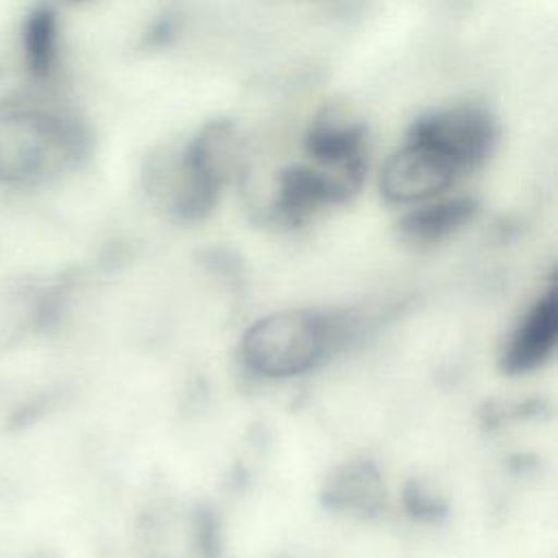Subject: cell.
<instances>
[{"mask_svg": "<svg viewBox=\"0 0 558 558\" xmlns=\"http://www.w3.org/2000/svg\"><path fill=\"white\" fill-rule=\"evenodd\" d=\"M473 211L475 205L471 198H432L418 203V207L401 220V233L414 244H434L464 227Z\"/></svg>", "mask_w": 558, "mask_h": 558, "instance_id": "obj_6", "label": "cell"}, {"mask_svg": "<svg viewBox=\"0 0 558 558\" xmlns=\"http://www.w3.org/2000/svg\"><path fill=\"white\" fill-rule=\"evenodd\" d=\"M342 338L340 320L316 312H279L242 338L246 366L264 377H292L316 366Z\"/></svg>", "mask_w": 558, "mask_h": 558, "instance_id": "obj_1", "label": "cell"}, {"mask_svg": "<svg viewBox=\"0 0 558 558\" xmlns=\"http://www.w3.org/2000/svg\"><path fill=\"white\" fill-rule=\"evenodd\" d=\"M558 340V299L549 290L521 318L510 336L504 353V368L508 373H527L541 366L554 351Z\"/></svg>", "mask_w": 558, "mask_h": 558, "instance_id": "obj_5", "label": "cell"}, {"mask_svg": "<svg viewBox=\"0 0 558 558\" xmlns=\"http://www.w3.org/2000/svg\"><path fill=\"white\" fill-rule=\"evenodd\" d=\"M78 131L50 113L0 116V183H39L68 168L81 153Z\"/></svg>", "mask_w": 558, "mask_h": 558, "instance_id": "obj_2", "label": "cell"}, {"mask_svg": "<svg viewBox=\"0 0 558 558\" xmlns=\"http://www.w3.org/2000/svg\"><path fill=\"white\" fill-rule=\"evenodd\" d=\"M410 137L434 146L460 172H466L490 153L495 129L482 109L456 107L416 122Z\"/></svg>", "mask_w": 558, "mask_h": 558, "instance_id": "obj_4", "label": "cell"}, {"mask_svg": "<svg viewBox=\"0 0 558 558\" xmlns=\"http://www.w3.org/2000/svg\"><path fill=\"white\" fill-rule=\"evenodd\" d=\"M460 174L462 172L434 146L410 137L405 146L384 163L379 190L390 203H425L449 190Z\"/></svg>", "mask_w": 558, "mask_h": 558, "instance_id": "obj_3", "label": "cell"}, {"mask_svg": "<svg viewBox=\"0 0 558 558\" xmlns=\"http://www.w3.org/2000/svg\"><path fill=\"white\" fill-rule=\"evenodd\" d=\"M24 63L35 78H46L57 63V17L48 7L35 9L24 22Z\"/></svg>", "mask_w": 558, "mask_h": 558, "instance_id": "obj_7", "label": "cell"}, {"mask_svg": "<svg viewBox=\"0 0 558 558\" xmlns=\"http://www.w3.org/2000/svg\"><path fill=\"white\" fill-rule=\"evenodd\" d=\"M377 495H379L377 477L371 475L368 469H364V466L349 469L333 484V499H342L347 508L366 510L375 504Z\"/></svg>", "mask_w": 558, "mask_h": 558, "instance_id": "obj_8", "label": "cell"}]
</instances>
